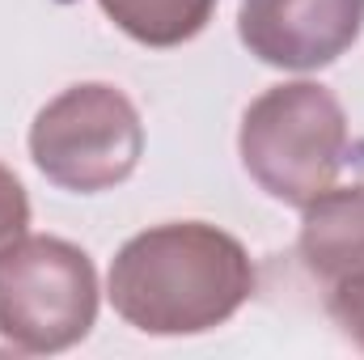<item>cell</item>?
Instances as JSON below:
<instances>
[{
	"mask_svg": "<svg viewBox=\"0 0 364 360\" xmlns=\"http://www.w3.org/2000/svg\"><path fill=\"white\" fill-rule=\"evenodd\" d=\"M343 102L318 81H284L263 90L242 115L237 153L246 174L272 199L305 208L335 186L348 162Z\"/></svg>",
	"mask_w": 364,
	"mask_h": 360,
	"instance_id": "7a4b0ae2",
	"label": "cell"
},
{
	"mask_svg": "<svg viewBox=\"0 0 364 360\" xmlns=\"http://www.w3.org/2000/svg\"><path fill=\"white\" fill-rule=\"evenodd\" d=\"M364 30V0H242V47L284 73H318L335 64Z\"/></svg>",
	"mask_w": 364,
	"mask_h": 360,
	"instance_id": "5b68a950",
	"label": "cell"
},
{
	"mask_svg": "<svg viewBox=\"0 0 364 360\" xmlns=\"http://www.w3.org/2000/svg\"><path fill=\"white\" fill-rule=\"evenodd\" d=\"M30 229V195L21 179L0 162V255L13 250Z\"/></svg>",
	"mask_w": 364,
	"mask_h": 360,
	"instance_id": "ba28073f",
	"label": "cell"
},
{
	"mask_svg": "<svg viewBox=\"0 0 364 360\" xmlns=\"http://www.w3.org/2000/svg\"><path fill=\"white\" fill-rule=\"evenodd\" d=\"M102 13L144 47H182L199 38L216 13V0H97Z\"/></svg>",
	"mask_w": 364,
	"mask_h": 360,
	"instance_id": "52a82bcc",
	"label": "cell"
},
{
	"mask_svg": "<svg viewBox=\"0 0 364 360\" xmlns=\"http://www.w3.org/2000/svg\"><path fill=\"white\" fill-rule=\"evenodd\" d=\"M30 157L60 191L97 195L136 174L144 157L140 110L119 85L81 81L55 93L30 123Z\"/></svg>",
	"mask_w": 364,
	"mask_h": 360,
	"instance_id": "3957f363",
	"label": "cell"
},
{
	"mask_svg": "<svg viewBox=\"0 0 364 360\" xmlns=\"http://www.w3.org/2000/svg\"><path fill=\"white\" fill-rule=\"evenodd\" d=\"M255 284V263L233 233L208 221H170L119 246L106 297L144 335H203L225 327Z\"/></svg>",
	"mask_w": 364,
	"mask_h": 360,
	"instance_id": "6da1fadb",
	"label": "cell"
},
{
	"mask_svg": "<svg viewBox=\"0 0 364 360\" xmlns=\"http://www.w3.org/2000/svg\"><path fill=\"white\" fill-rule=\"evenodd\" d=\"M301 212L296 255L305 271L322 284L364 275V182L326 186Z\"/></svg>",
	"mask_w": 364,
	"mask_h": 360,
	"instance_id": "8992f818",
	"label": "cell"
},
{
	"mask_svg": "<svg viewBox=\"0 0 364 360\" xmlns=\"http://www.w3.org/2000/svg\"><path fill=\"white\" fill-rule=\"evenodd\" d=\"M335 327L364 352V275H348L339 284H331V301H326Z\"/></svg>",
	"mask_w": 364,
	"mask_h": 360,
	"instance_id": "9c48e42d",
	"label": "cell"
},
{
	"mask_svg": "<svg viewBox=\"0 0 364 360\" xmlns=\"http://www.w3.org/2000/svg\"><path fill=\"white\" fill-rule=\"evenodd\" d=\"M97 322L93 259L51 233L0 255V339L30 356L77 348Z\"/></svg>",
	"mask_w": 364,
	"mask_h": 360,
	"instance_id": "277c9868",
	"label": "cell"
}]
</instances>
